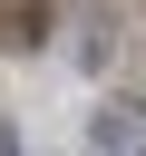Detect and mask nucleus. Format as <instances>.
<instances>
[{
	"label": "nucleus",
	"instance_id": "1",
	"mask_svg": "<svg viewBox=\"0 0 146 156\" xmlns=\"http://www.w3.org/2000/svg\"><path fill=\"white\" fill-rule=\"evenodd\" d=\"M136 136H146V98H107V107L88 117V146H97V156H127Z\"/></svg>",
	"mask_w": 146,
	"mask_h": 156
},
{
	"label": "nucleus",
	"instance_id": "2",
	"mask_svg": "<svg viewBox=\"0 0 146 156\" xmlns=\"http://www.w3.org/2000/svg\"><path fill=\"white\" fill-rule=\"evenodd\" d=\"M0 156H19V136H10V127H0Z\"/></svg>",
	"mask_w": 146,
	"mask_h": 156
}]
</instances>
